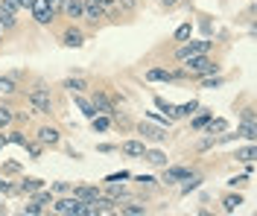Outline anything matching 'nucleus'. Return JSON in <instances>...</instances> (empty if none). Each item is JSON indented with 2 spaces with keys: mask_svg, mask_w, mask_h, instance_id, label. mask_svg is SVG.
Masks as SVG:
<instances>
[{
  "mask_svg": "<svg viewBox=\"0 0 257 216\" xmlns=\"http://www.w3.org/2000/svg\"><path fill=\"white\" fill-rule=\"evenodd\" d=\"M181 73H184V79L193 76V79H199V76H208V73H219V65L210 59L208 53H202V56H190V59H184L181 62Z\"/></svg>",
  "mask_w": 257,
  "mask_h": 216,
  "instance_id": "1",
  "label": "nucleus"
},
{
  "mask_svg": "<svg viewBox=\"0 0 257 216\" xmlns=\"http://www.w3.org/2000/svg\"><path fill=\"white\" fill-rule=\"evenodd\" d=\"M62 88H64V91H70V94H85V91L91 88V82H88L85 76L76 73V76H67V79L62 82Z\"/></svg>",
  "mask_w": 257,
  "mask_h": 216,
  "instance_id": "15",
  "label": "nucleus"
},
{
  "mask_svg": "<svg viewBox=\"0 0 257 216\" xmlns=\"http://www.w3.org/2000/svg\"><path fill=\"white\" fill-rule=\"evenodd\" d=\"M18 187H12V184L6 181V178H3V175H0V193H15Z\"/></svg>",
  "mask_w": 257,
  "mask_h": 216,
  "instance_id": "43",
  "label": "nucleus"
},
{
  "mask_svg": "<svg viewBox=\"0 0 257 216\" xmlns=\"http://www.w3.org/2000/svg\"><path fill=\"white\" fill-rule=\"evenodd\" d=\"M88 100L94 102L96 114H108V117H111L114 111H117V108H114V102L108 100V97H105V94H102V91H96V88H94V91H91V97H88Z\"/></svg>",
  "mask_w": 257,
  "mask_h": 216,
  "instance_id": "11",
  "label": "nucleus"
},
{
  "mask_svg": "<svg viewBox=\"0 0 257 216\" xmlns=\"http://www.w3.org/2000/svg\"><path fill=\"white\" fill-rule=\"evenodd\" d=\"M27 102H30V108L35 114H44V117L53 114V94H50V88L44 82L32 85L30 94H27Z\"/></svg>",
  "mask_w": 257,
  "mask_h": 216,
  "instance_id": "2",
  "label": "nucleus"
},
{
  "mask_svg": "<svg viewBox=\"0 0 257 216\" xmlns=\"http://www.w3.org/2000/svg\"><path fill=\"white\" fill-rule=\"evenodd\" d=\"M53 210L59 216H82L85 213V201L76 196H64V199H53Z\"/></svg>",
  "mask_w": 257,
  "mask_h": 216,
  "instance_id": "4",
  "label": "nucleus"
},
{
  "mask_svg": "<svg viewBox=\"0 0 257 216\" xmlns=\"http://www.w3.org/2000/svg\"><path fill=\"white\" fill-rule=\"evenodd\" d=\"M155 105H158L161 111H167V117H173V111H176V105H173V102H167L164 97H155Z\"/></svg>",
  "mask_w": 257,
  "mask_h": 216,
  "instance_id": "36",
  "label": "nucleus"
},
{
  "mask_svg": "<svg viewBox=\"0 0 257 216\" xmlns=\"http://www.w3.org/2000/svg\"><path fill=\"white\" fill-rule=\"evenodd\" d=\"M114 149H117L114 143H102V146H99V152H114Z\"/></svg>",
  "mask_w": 257,
  "mask_h": 216,
  "instance_id": "49",
  "label": "nucleus"
},
{
  "mask_svg": "<svg viewBox=\"0 0 257 216\" xmlns=\"http://www.w3.org/2000/svg\"><path fill=\"white\" fill-rule=\"evenodd\" d=\"M108 196H111L117 204H123V201H128V190L123 187V181L120 184H108Z\"/></svg>",
  "mask_w": 257,
  "mask_h": 216,
  "instance_id": "26",
  "label": "nucleus"
},
{
  "mask_svg": "<svg viewBox=\"0 0 257 216\" xmlns=\"http://www.w3.org/2000/svg\"><path fill=\"white\" fill-rule=\"evenodd\" d=\"M62 44H64V47H73V50H76V47H82V44H85V33H82L79 27H67V30L62 33Z\"/></svg>",
  "mask_w": 257,
  "mask_h": 216,
  "instance_id": "14",
  "label": "nucleus"
},
{
  "mask_svg": "<svg viewBox=\"0 0 257 216\" xmlns=\"http://www.w3.org/2000/svg\"><path fill=\"white\" fill-rule=\"evenodd\" d=\"M0 35H3V30H0Z\"/></svg>",
  "mask_w": 257,
  "mask_h": 216,
  "instance_id": "52",
  "label": "nucleus"
},
{
  "mask_svg": "<svg viewBox=\"0 0 257 216\" xmlns=\"http://www.w3.org/2000/svg\"><path fill=\"white\" fill-rule=\"evenodd\" d=\"M82 18H85L88 24H99V21L105 18V9H102L96 0H85V6H82Z\"/></svg>",
  "mask_w": 257,
  "mask_h": 216,
  "instance_id": "12",
  "label": "nucleus"
},
{
  "mask_svg": "<svg viewBox=\"0 0 257 216\" xmlns=\"http://www.w3.org/2000/svg\"><path fill=\"white\" fill-rule=\"evenodd\" d=\"M237 134H240L242 140H254L257 137V126L254 123H240V126H237Z\"/></svg>",
  "mask_w": 257,
  "mask_h": 216,
  "instance_id": "30",
  "label": "nucleus"
},
{
  "mask_svg": "<svg viewBox=\"0 0 257 216\" xmlns=\"http://www.w3.org/2000/svg\"><path fill=\"white\" fill-rule=\"evenodd\" d=\"M0 213H6V207H3V199H0Z\"/></svg>",
  "mask_w": 257,
  "mask_h": 216,
  "instance_id": "51",
  "label": "nucleus"
},
{
  "mask_svg": "<svg viewBox=\"0 0 257 216\" xmlns=\"http://www.w3.org/2000/svg\"><path fill=\"white\" fill-rule=\"evenodd\" d=\"M141 158H144L146 164H152V166H167V155H164L161 149H144Z\"/></svg>",
  "mask_w": 257,
  "mask_h": 216,
  "instance_id": "22",
  "label": "nucleus"
},
{
  "mask_svg": "<svg viewBox=\"0 0 257 216\" xmlns=\"http://www.w3.org/2000/svg\"><path fill=\"white\" fill-rule=\"evenodd\" d=\"M70 196H76L79 201H94L96 196H99V187L96 184H79V187H70Z\"/></svg>",
  "mask_w": 257,
  "mask_h": 216,
  "instance_id": "13",
  "label": "nucleus"
},
{
  "mask_svg": "<svg viewBox=\"0 0 257 216\" xmlns=\"http://www.w3.org/2000/svg\"><path fill=\"white\" fill-rule=\"evenodd\" d=\"M32 201L38 204V207H47V204H53V199H56V193L53 190H47V187H41V190H35V193H30Z\"/></svg>",
  "mask_w": 257,
  "mask_h": 216,
  "instance_id": "20",
  "label": "nucleus"
},
{
  "mask_svg": "<svg viewBox=\"0 0 257 216\" xmlns=\"http://www.w3.org/2000/svg\"><path fill=\"white\" fill-rule=\"evenodd\" d=\"M117 149L123 152V155H128V158H141L146 149V140H123Z\"/></svg>",
  "mask_w": 257,
  "mask_h": 216,
  "instance_id": "16",
  "label": "nucleus"
},
{
  "mask_svg": "<svg viewBox=\"0 0 257 216\" xmlns=\"http://www.w3.org/2000/svg\"><path fill=\"white\" fill-rule=\"evenodd\" d=\"M30 12H32V21H35V24H41V27H47V24H53V21H56V15L50 12V3H47V0H32V3H30Z\"/></svg>",
  "mask_w": 257,
  "mask_h": 216,
  "instance_id": "7",
  "label": "nucleus"
},
{
  "mask_svg": "<svg viewBox=\"0 0 257 216\" xmlns=\"http://www.w3.org/2000/svg\"><path fill=\"white\" fill-rule=\"evenodd\" d=\"M117 213H123V216H144L146 213V204H141V201H123V204H117Z\"/></svg>",
  "mask_w": 257,
  "mask_h": 216,
  "instance_id": "17",
  "label": "nucleus"
},
{
  "mask_svg": "<svg viewBox=\"0 0 257 216\" xmlns=\"http://www.w3.org/2000/svg\"><path fill=\"white\" fill-rule=\"evenodd\" d=\"M117 3H120V6H126V9H135V6H138V0H117Z\"/></svg>",
  "mask_w": 257,
  "mask_h": 216,
  "instance_id": "47",
  "label": "nucleus"
},
{
  "mask_svg": "<svg viewBox=\"0 0 257 216\" xmlns=\"http://www.w3.org/2000/svg\"><path fill=\"white\" fill-rule=\"evenodd\" d=\"M178 79H184L181 70H178V73L164 70V67H149V70H146V82H178Z\"/></svg>",
  "mask_w": 257,
  "mask_h": 216,
  "instance_id": "8",
  "label": "nucleus"
},
{
  "mask_svg": "<svg viewBox=\"0 0 257 216\" xmlns=\"http://www.w3.org/2000/svg\"><path fill=\"white\" fill-rule=\"evenodd\" d=\"M50 190H53V193H70V184H67V181H53Z\"/></svg>",
  "mask_w": 257,
  "mask_h": 216,
  "instance_id": "41",
  "label": "nucleus"
},
{
  "mask_svg": "<svg viewBox=\"0 0 257 216\" xmlns=\"http://www.w3.org/2000/svg\"><path fill=\"white\" fill-rule=\"evenodd\" d=\"M240 123H254V105H245V108H242Z\"/></svg>",
  "mask_w": 257,
  "mask_h": 216,
  "instance_id": "39",
  "label": "nucleus"
},
{
  "mask_svg": "<svg viewBox=\"0 0 257 216\" xmlns=\"http://www.w3.org/2000/svg\"><path fill=\"white\" fill-rule=\"evenodd\" d=\"M213 47V41L208 38H199V41H181L176 50V62H184V59H190V56H202V53H210Z\"/></svg>",
  "mask_w": 257,
  "mask_h": 216,
  "instance_id": "3",
  "label": "nucleus"
},
{
  "mask_svg": "<svg viewBox=\"0 0 257 216\" xmlns=\"http://www.w3.org/2000/svg\"><path fill=\"white\" fill-rule=\"evenodd\" d=\"M190 35H193V24H181V27L176 30V35H173V38H176L178 44H181V41H187Z\"/></svg>",
  "mask_w": 257,
  "mask_h": 216,
  "instance_id": "33",
  "label": "nucleus"
},
{
  "mask_svg": "<svg viewBox=\"0 0 257 216\" xmlns=\"http://www.w3.org/2000/svg\"><path fill=\"white\" fill-rule=\"evenodd\" d=\"M190 172H193L190 166H170V169L164 166V178H161V181L167 184V187H173V184H181Z\"/></svg>",
  "mask_w": 257,
  "mask_h": 216,
  "instance_id": "10",
  "label": "nucleus"
},
{
  "mask_svg": "<svg viewBox=\"0 0 257 216\" xmlns=\"http://www.w3.org/2000/svg\"><path fill=\"white\" fill-rule=\"evenodd\" d=\"M12 3H15L18 9H30V3H32V0H12Z\"/></svg>",
  "mask_w": 257,
  "mask_h": 216,
  "instance_id": "46",
  "label": "nucleus"
},
{
  "mask_svg": "<svg viewBox=\"0 0 257 216\" xmlns=\"http://www.w3.org/2000/svg\"><path fill=\"white\" fill-rule=\"evenodd\" d=\"M41 187H47L44 178H21V184H18V190H21V193H27V196L35 193V190H41Z\"/></svg>",
  "mask_w": 257,
  "mask_h": 216,
  "instance_id": "21",
  "label": "nucleus"
},
{
  "mask_svg": "<svg viewBox=\"0 0 257 216\" xmlns=\"http://www.w3.org/2000/svg\"><path fill=\"white\" fill-rule=\"evenodd\" d=\"M12 123H15V111L6 108V105H0V129H9Z\"/></svg>",
  "mask_w": 257,
  "mask_h": 216,
  "instance_id": "31",
  "label": "nucleus"
},
{
  "mask_svg": "<svg viewBox=\"0 0 257 216\" xmlns=\"http://www.w3.org/2000/svg\"><path fill=\"white\" fill-rule=\"evenodd\" d=\"M199 111V102L190 100V102H184V105H176V111H173V120H181V117H193Z\"/></svg>",
  "mask_w": 257,
  "mask_h": 216,
  "instance_id": "25",
  "label": "nucleus"
},
{
  "mask_svg": "<svg viewBox=\"0 0 257 216\" xmlns=\"http://www.w3.org/2000/svg\"><path fill=\"white\" fill-rule=\"evenodd\" d=\"M96 3H99V6H102L105 12H108V9H114V6H117V0H96Z\"/></svg>",
  "mask_w": 257,
  "mask_h": 216,
  "instance_id": "45",
  "label": "nucleus"
},
{
  "mask_svg": "<svg viewBox=\"0 0 257 216\" xmlns=\"http://www.w3.org/2000/svg\"><path fill=\"white\" fill-rule=\"evenodd\" d=\"M6 143H9V137H6V132H3V129H0V152H3V146H6Z\"/></svg>",
  "mask_w": 257,
  "mask_h": 216,
  "instance_id": "48",
  "label": "nucleus"
},
{
  "mask_svg": "<svg viewBox=\"0 0 257 216\" xmlns=\"http://www.w3.org/2000/svg\"><path fill=\"white\" fill-rule=\"evenodd\" d=\"M73 102H76V108H79L82 114L88 117V120H91V117L96 114V108H94V102L88 100V97H85V94H73Z\"/></svg>",
  "mask_w": 257,
  "mask_h": 216,
  "instance_id": "19",
  "label": "nucleus"
},
{
  "mask_svg": "<svg viewBox=\"0 0 257 216\" xmlns=\"http://www.w3.org/2000/svg\"><path fill=\"white\" fill-rule=\"evenodd\" d=\"M47 3H50V12H53L56 18L62 15V9H64V0H47Z\"/></svg>",
  "mask_w": 257,
  "mask_h": 216,
  "instance_id": "40",
  "label": "nucleus"
},
{
  "mask_svg": "<svg viewBox=\"0 0 257 216\" xmlns=\"http://www.w3.org/2000/svg\"><path fill=\"white\" fill-rule=\"evenodd\" d=\"M91 126H94V132H108V129H111V117L108 114H94L91 117Z\"/></svg>",
  "mask_w": 257,
  "mask_h": 216,
  "instance_id": "28",
  "label": "nucleus"
},
{
  "mask_svg": "<svg viewBox=\"0 0 257 216\" xmlns=\"http://www.w3.org/2000/svg\"><path fill=\"white\" fill-rule=\"evenodd\" d=\"M161 3H164L167 9H173V6H178V0H161Z\"/></svg>",
  "mask_w": 257,
  "mask_h": 216,
  "instance_id": "50",
  "label": "nucleus"
},
{
  "mask_svg": "<svg viewBox=\"0 0 257 216\" xmlns=\"http://www.w3.org/2000/svg\"><path fill=\"white\" fill-rule=\"evenodd\" d=\"M6 137H9V143H18V146H27V134L24 132H6Z\"/></svg>",
  "mask_w": 257,
  "mask_h": 216,
  "instance_id": "35",
  "label": "nucleus"
},
{
  "mask_svg": "<svg viewBox=\"0 0 257 216\" xmlns=\"http://www.w3.org/2000/svg\"><path fill=\"white\" fill-rule=\"evenodd\" d=\"M15 91H18V85H15L12 76H0V94H3V97H9V94H15Z\"/></svg>",
  "mask_w": 257,
  "mask_h": 216,
  "instance_id": "32",
  "label": "nucleus"
},
{
  "mask_svg": "<svg viewBox=\"0 0 257 216\" xmlns=\"http://www.w3.org/2000/svg\"><path fill=\"white\" fill-rule=\"evenodd\" d=\"M82 6H85V0H64L62 15H67L70 21H79L82 18Z\"/></svg>",
  "mask_w": 257,
  "mask_h": 216,
  "instance_id": "18",
  "label": "nucleus"
},
{
  "mask_svg": "<svg viewBox=\"0 0 257 216\" xmlns=\"http://www.w3.org/2000/svg\"><path fill=\"white\" fill-rule=\"evenodd\" d=\"M240 204H242V196H240V193H237V196L231 193V196H225V199H222V210H225V213H237V210H240Z\"/></svg>",
  "mask_w": 257,
  "mask_h": 216,
  "instance_id": "27",
  "label": "nucleus"
},
{
  "mask_svg": "<svg viewBox=\"0 0 257 216\" xmlns=\"http://www.w3.org/2000/svg\"><path fill=\"white\" fill-rule=\"evenodd\" d=\"M18 12H21V9H18L12 0H0V30H3V33L15 30V24H18L15 15H18Z\"/></svg>",
  "mask_w": 257,
  "mask_h": 216,
  "instance_id": "5",
  "label": "nucleus"
},
{
  "mask_svg": "<svg viewBox=\"0 0 257 216\" xmlns=\"http://www.w3.org/2000/svg\"><path fill=\"white\" fill-rule=\"evenodd\" d=\"M248 178H251V175H237V178H231V187H242V184H248Z\"/></svg>",
  "mask_w": 257,
  "mask_h": 216,
  "instance_id": "44",
  "label": "nucleus"
},
{
  "mask_svg": "<svg viewBox=\"0 0 257 216\" xmlns=\"http://www.w3.org/2000/svg\"><path fill=\"white\" fill-rule=\"evenodd\" d=\"M210 117H213V111H202V114H196V117L190 120V129H193V132H202V129L208 126Z\"/></svg>",
  "mask_w": 257,
  "mask_h": 216,
  "instance_id": "29",
  "label": "nucleus"
},
{
  "mask_svg": "<svg viewBox=\"0 0 257 216\" xmlns=\"http://www.w3.org/2000/svg\"><path fill=\"white\" fill-rule=\"evenodd\" d=\"M35 137H38L41 146H59V143H62V132H59L56 126H41V129L35 132Z\"/></svg>",
  "mask_w": 257,
  "mask_h": 216,
  "instance_id": "9",
  "label": "nucleus"
},
{
  "mask_svg": "<svg viewBox=\"0 0 257 216\" xmlns=\"http://www.w3.org/2000/svg\"><path fill=\"white\" fill-rule=\"evenodd\" d=\"M155 181H158V178H152V175H138V184H141V187H155Z\"/></svg>",
  "mask_w": 257,
  "mask_h": 216,
  "instance_id": "42",
  "label": "nucleus"
},
{
  "mask_svg": "<svg viewBox=\"0 0 257 216\" xmlns=\"http://www.w3.org/2000/svg\"><path fill=\"white\" fill-rule=\"evenodd\" d=\"M234 158H237V161H242V164L254 161V158H257V152H254V140H248L245 146H240V149L234 152Z\"/></svg>",
  "mask_w": 257,
  "mask_h": 216,
  "instance_id": "24",
  "label": "nucleus"
},
{
  "mask_svg": "<svg viewBox=\"0 0 257 216\" xmlns=\"http://www.w3.org/2000/svg\"><path fill=\"white\" fill-rule=\"evenodd\" d=\"M202 132H205V134H213V137H216V134L228 132V120H222V117H216V120H213V117H210V120H208V126H205Z\"/></svg>",
  "mask_w": 257,
  "mask_h": 216,
  "instance_id": "23",
  "label": "nucleus"
},
{
  "mask_svg": "<svg viewBox=\"0 0 257 216\" xmlns=\"http://www.w3.org/2000/svg\"><path fill=\"white\" fill-rule=\"evenodd\" d=\"M21 213L27 216H38V213H44V207H38V204H35V201H30V204H24V207H21Z\"/></svg>",
  "mask_w": 257,
  "mask_h": 216,
  "instance_id": "38",
  "label": "nucleus"
},
{
  "mask_svg": "<svg viewBox=\"0 0 257 216\" xmlns=\"http://www.w3.org/2000/svg\"><path fill=\"white\" fill-rule=\"evenodd\" d=\"M149 120L158 123V126H164V129H170V123H173V117H161V114H155V111H149Z\"/></svg>",
  "mask_w": 257,
  "mask_h": 216,
  "instance_id": "37",
  "label": "nucleus"
},
{
  "mask_svg": "<svg viewBox=\"0 0 257 216\" xmlns=\"http://www.w3.org/2000/svg\"><path fill=\"white\" fill-rule=\"evenodd\" d=\"M138 134H141V140H149V143H164L167 140V129L164 126H152V123H138Z\"/></svg>",
  "mask_w": 257,
  "mask_h": 216,
  "instance_id": "6",
  "label": "nucleus"
},
{
  "mask_svg": "<svg viewBox=\"0 0 257 216\" xmlns=\"http://www.w3.org/2000/svg\"><path fill=\"white\" fill-rule=\"evenodd\" d=\"M132 178V172L128 169H120V172H111L108 178H105V184H120V181H128Z\"/></svg>",
  "mask_w": 257,
  "mask_h": 216,
  "instance_id": "34",
  "label": "nucleus"
}]
</instances>
